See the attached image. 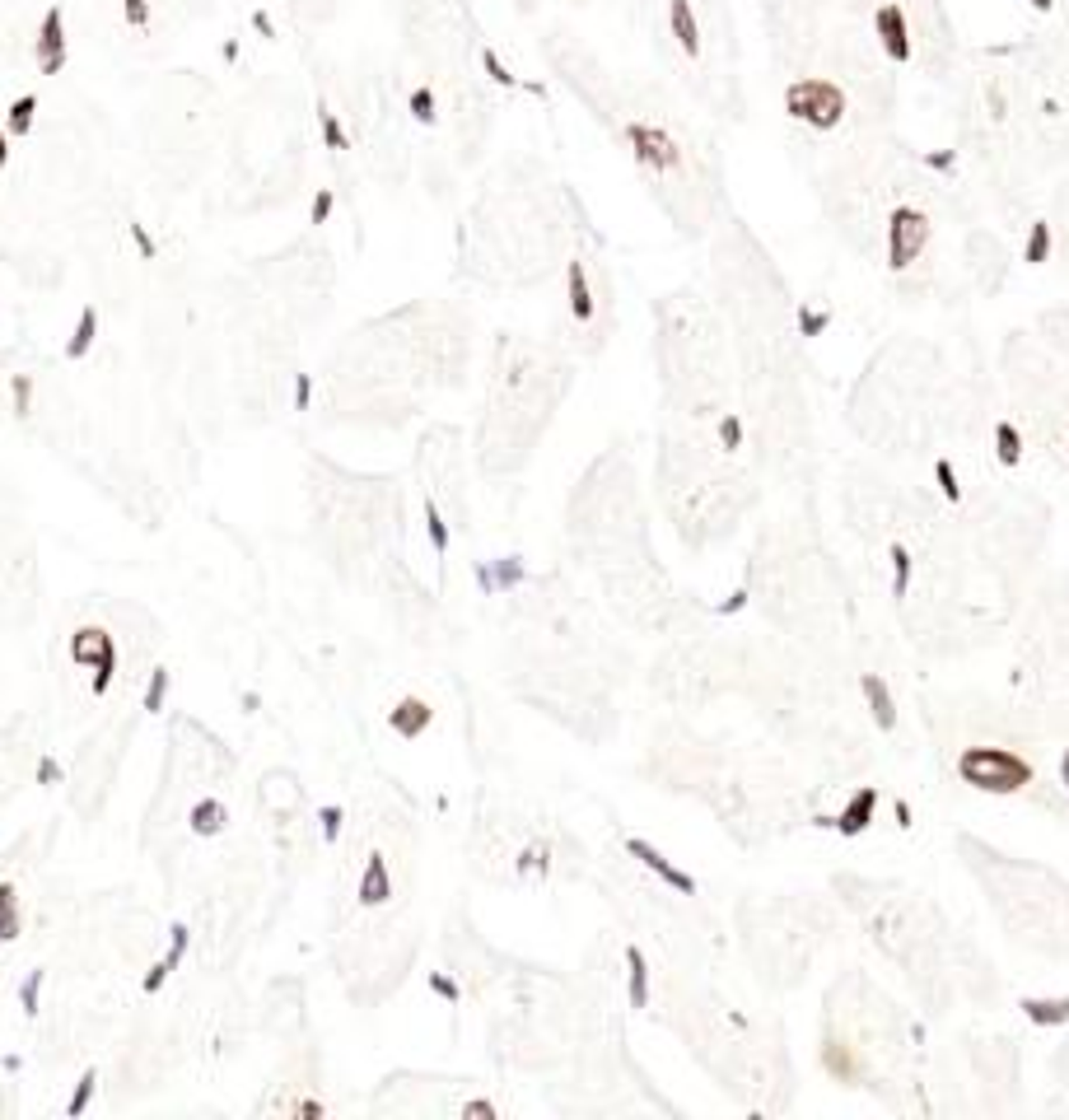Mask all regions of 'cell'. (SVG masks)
<instances>
[{
    "mask_svg": "<svg viewBox=\"0 0 1069 1120\" xmlns=\"http://www.w3.org/2000/svg\"><path fill=\"white\" fill-rule=\"evenodd\" d=\"M1060 784H1064V789H1069V752H1064V756H1060Z\"/></svg>",
    "mask_w": 1069,
    "mask_h": 1120,
    "instance_id": "f5cc1de1",
    "label": "cell"
},
{
    "mask_svg": "<svg viewBox=\"0 0 1069 1120\" xmlns=\"http://www.w3.org/2000/svg\"><path fill=\"white\" fill-rule=\"evenodd\" d=\"M323 840H327V845H337V840H341V808H323Z\"/></svg>",
    "mask_w": 1069,
    "mask_h": 1120,
    "instance_id": "f6af8a7d",
    "label": "cell"
},
{
    "mask_svg": "<svg viewBox=\"0 0 1069 1120\" xmlns=\"http://www.w3.org/2000/svg\"><path fill=\"white\" fill-rule=\"evenodd\" d=\"M1022 453H1027L1022 430H1018L1009 416H1000V420H995V462H1000V467H1018Z\"/></svg>",
    "mask_w": 1069,
    "mask_h": 1120,
    "instance_id": "ffe728a7",
    "label": "cell"
},
{
    "mask_svg": "<svg viewBox=\"0 0 1069 1120\" xmlns=\"http://www.w3.org/2000/svg\"><path fill=\"white\" fill-rule=\"evenodd\" d=\"M482 70H486L491 85H500V89H519V85H524V79H519V75H514V70L500 61V52H495V47H482Z\"/></svg>",
    "mask_w": 1069,
    "mask_h": 1120,
    "instance_id": "f1b7e54d",
    "label": "cell"
},
{
    "mask_svg": "<svg viewBox=\"0 0 1069 1120\" xmlns=\"http://www.w3.org/2000/svg\"><path fill=\"white\" fill-rule=\"evenodd\" d=\"M224 822H229V813H224L220 798H202V804H192V831L196 835H220Z\"/></svg>",
    "mask_w": 1069,
    "mask_h": 1120,
    "instance_id": "603a6c76",
    "label": "cell"
},
{
    "mask_svg": "<svg viewBox=\"0 0 1069 1120\" xmlns=\"http://www.w3.org/2000/svg\"><path fill=\"white\" fill-rule=\"evenodd\" d=\"M131 238H136V248H140V257H154V244H150V233H145L140 224H131Z\"/></svg>",
    "mask_w": 1069,
    "mask_h": 1120,
    "instance_id": "f907efd6",
    "label": "cell"
},
{
    "mask_svg": "<svg viewBox=\"0 0 1069 1120\" xmlns=\"http://www.w3.org/2000/svg\"><path fill=\"white\" fill-rule=\"evenodd\" d=\"M780 108H784L789 122H804L813 131H836L846 122V89L836 85V79L804 75V79H789L784 85Z\"/></svg>",
    "mask_w": 1069,
    "mask_h": 1120,
    "instance_id": "7a4b0ae2",
    "label": "cell"
},
{
    "mask_svg": "<svg viewBox=\"0 0 1069 1120\" xmlns=\"http://www.w3.org/2000/svg\"><path fill=\"white\" fill-rule=\"evenodd\" d=\"M929 215L920 206H892L887 229H883V262L892 275H906L929 248Z\"/></svg>",
    "mask_w": 1069,
    "mask_h": 1120,
    "instance_id": "3957f363",
    "label": "cell"
},
{
    "mask_svg": "<svg viewBox=\"0 0 1069 1120\" xmlns=\"http://www.w3.org/2000/svg\"><path fill=\"white\" fill-rule=\"evenodd\" d=\"M859 696H864V705H868V719H874V729L892 733L901 714H897V696H892V687L883 682V672H864V677H859Z\"/></svg>",
    "mask_w": 1069,
    "mask_h": 1120,
    "instance_id": "30bf717a",
    "label": "cell"
},
{
    "mask_svg": "<svg viewBox=\"0 0 1069 1120\" xmlns=\"http://www.w3.org/2000/svg\"><path fill=\"white\" fill-rule=\"evenodd\" d=\"M290 1111H295V1115H323L327 1106H323V1102H295Z\"/></svg>",
    "mask_w": 1069,
    "mask_h": 1120,
    "instance_id": "816d5d0a",
    "label": "cell"
},
{
    "mask_svg": "<svg viewBox=\"0 0 1069 1120\" xmlns=\"http://www.w3.org/2000/svg\"><path fill=\"white\" fill-rule=\"evenodd\" d=\"M360 906H383L392 901V873H388V859L383 855H369L365 859V873H360V887H355Z\"/></svg>",
    "mask_w": 1069,
    "mask_h": 1120,
    "instance_id": "e0dca14e",
    "label": "cell"
},
{
    "mask_svg": "<svg viewBox=\"0 0 1069 1120\" xmlns=\"http://www.w3.org/2000/svg\"><path fill=\"white\" fill-rule=\"evenodd\" d=\"M668 33H672V43H678V52L687 57V61H696L701 57V19H696V5L691 0H668Z\"/></svg>",
    "mask_w": 1069,
    "mask_h": 1120,
    "instance_id": "7c38bea8",
    "label": "cell"
},
{
    "mask_svg": "<svg viewBox=\"0 0 1069 1120\" xmlns=\"http://www.w3.org/2000/svg\"><path fill=\"white\" fill-rule=\"evenodd\" d=\"M958 780L976 793H995V798H1013L1022 789L1037 784V771L1027 756L1009 752V747H967L958 756Z\"/></svg>",
    "mask_w": 1069,
    "mask_h": 1120,
    "instance_id": "6da1fadb",
    "label": "cell"
},
{
    "mask_svg": "<svg viewBox=\"0 0 1069 1120\" xmlns=\"http://www.w3.org/2000/svg\"><path fill=\"white\" fill-rule=\"evenodd\" d=\"M514 868H519L524 877H528V873H546V868H551V855H546L542 845H533V850L519 855V864H514Z\"/></svg>",
    "mask_w": 1069,
    "mask_h": 1120,
    "instance_id": "74e56055",
    "label": "cell"
},
{
    "mask_svg": "<svg viewBox=\"0 0 1069 1120\" xmlns=\"http://www.w3.org/2000/svg\"><path fill=\"white\" fill-rule=\"evenodd\" d=\"M831 317H836V313H831V308H799V332L804 337H822L826 327H831Z\"/></svg>",
    "mask_w": 1069,
    "mask_h": 1120,
    "instance_id": "d6a6232c",
    "label": "cell"
},
{
    "mask_svg": "<svg viewBox=\"0 0 1069 1120\" xmlns=\"http://www.w3.org/2000/svg\"><path fill=\"white\" fill-rule=\"evenodd\" d=\"M318 127H323L327 150H350V136H346V127H341V117H337L327 103H318Z\"/></svg>",
    "mask_w": 1069,
    "mask_h": 1120,
    "instance_id": "1f68e13d",
    "label": "cell"
},
{
    "mask_svg": "<svg viewBox=\"0 0 1069 1120\" xmlns=\"http://www.w3.org/2000/svg\"><path fill=\"white\" fill-rule=\"evenodd\" d=\"M874 817H878V789L874 784H864L850 804L836 813V817H817V826H831L836 835H846V840H855V835H864L868 826H874Z\"/></svg>",
    "mask_w": 1069,
    "mask_h": 1120,
    "instance_id": "ba28073f",
    "label": "cell"
},
{
    "mask_svg": "<svg viewBox=\"0 0 1069 1120\" xmlns=\"http://www.w3.org/2000/svg\"><path fill=\"white\" fill-rule=\"evenodd\" d=\"M1018 1013L1033 1027H1064L1069 1022V994H1027V999H1018Z\"/></svg>",
    "mask_w": 1069,
    "mask_h": 1120,
    "instance_id": "2e32d148",
    "label": "cell"
},
{
    "mask_svg": "<svg viewBox=\"0 0 1069 1120\" xmlns=\"http://www.w3.org/2000/svg\"><path fill=\"white\" fill-rule=\"evenodd\" d=\"M1051 5H1055V0H1033V10H1042V15H1046Z\"/></svg>",
    "mask_w": 1069,
    "mask_h": 1120,
    "instance_id": "11a10c76",
    "label": "cell"
},
{
    "mask_svg": "<svg viewBox=\"0 0 1069 1120\" xmlns=\"http://www.w3.org/2000/svg\"><path fill=\"white\" fill-rule=\"evenodd\" d=\"M822 1069L836 1078V1084H859V1060H855V1046H846V1042L822 1046Z\"/></svg>",
    "mask_w": 1069,
    "mask_h": 1120,
    "instance_id": "d6986e66",
    "label": "cell"
},
{
    "mask_svg": "<svg viewBox=\"0 0 1069 1120\" xmlns=\"http://www.w3.org/2000/svg\"><path fill=\"white\" fill-rule=\"evenodd\" d=\"M425 537H430L434 555H449L453 533H449V524H444V513H440V504H434V500H425Z\"/></svg>",
    "mask_w": 1069,
    "mask_h": 1120,
    "instance_id": "cb8c5ba5",
    "label": "cell"
},
{
    "mask_svg": "<svg viewBox=\"0 0 1069 1120\" xmlns=\"http://www.w3.org/2000/svg\"><path fill=\"white\" fill-rule=\"evenodd\" d=\"M164 696H169V672L154 668L150 687H145V710H164Z\"/></svg>",
    "mask_w": 1069,
    "mask_h": 1120,
    "instance_id": "d590c367",
    "label": "cell"
},
{
    "mask_svg": "<svg viewBox=\"0 0 1069 1120\" xmlns=\"http://www.w3.org/2000/svg\"><path fill=\"white\" fill-rule=\"evenodd\" d=\"M1022 262L1027 266L1051 262V224H1033V233H1027V244H1022Z\"/></svg>",
    "mask_w": 1069,
    "mask_h": 1120,
    "instance_id": "83f0119b",
    "label": "cell"
},
{
    "mask_svg": "<svg viewBox=\"0 0 1069 1120\" xmlns=\"http://www.w3.org/2000/svg\"><path fill=\"white\" fill-rule=\"evenodd\" d=\"M528 579V565L519 555H500V560H486V565H477V584H482V593H504V588H519Z\"/></svg>",
    "mask_w": 1069,
    "mask_h": 1120,
    "instance_id": "9a60e30c",
    "label": "cell"
},
{
    "mask_svg": "<svg viewBox=\"0 0 1069 1120\" xmlns=\"http://www.w3.org/2000/svg\"><path fill=\"white\" fill-rule=\"evenodd\" d=\"M430 724H434V705L420 700V696H407V700H398V705L388 710V729L398 733V738H407V742H416Z\"/></svg>",
    "mask_w": 1069,
    "mask_h": 1120,
    "instance_id": "4fadbf2b",
    "label": "cell"
},
{
    "mask_svg": "<svg viewBox=\"0 0 1069 1120\" xmlns=\"http://www.w3.org/2000/svg\"><path fill=\"white\" fill-rule=\"evenodd\" d=\"M626 1004L636 1009V1013H645L649 1009V999H654V976H649V957H645V948L640 943H626Z\"/></svg>",
    "mask_w": 1069,
    "mask_h": 1120,
    "instance_id": "8fae6325",
    "label": "cell"
},
{
    "mask_svg": "<svg viewBox=\"0 0 1069 1120\" xmlns=\"http://www.w3.org/2000/svg\"><path fill=\"white\" fill-rule=\"evenodd\" d=\"M874 33H878V47H883V57H887V61L906 66L910 57H916V43H910V24H906V15H901L897 0L878 5V15H874Z\"/></svg>",
    "mask_w": 1069,
    "mask_h": 1120,
    "instance_id": "52a82bcc",
    "label": "cell"
},
{
    "mask_svg": "<svg viewBox=\"0 0 1069 1120\" xmlns=\"http://www.w3.org/2000/svg\"><path fill=\"white\" fill-rule=\"evenodd\" d=\"M892 817H897V826H901V831L916 826V813H910V798H892Z\"/></svg>",
    "mask_w": 1069,
    "mask_h": 1120,
    "instance_id": "bcb514c9",
    "label": "cell"
},
{
    "mask_svg": "<svg viewBox=\"0 0 1069 1120\" xmlns=\"http://www.w3.org/2000/svg\"><path fill=\"white\" fill-rule=\"evenodd\" d=\"M5 159H10V140H5V131H0V169H5Z\"/></svg>",
    "mask_w": 1069,
    "mask_h": 1120,
    "instance_id": "db71d44e",
    "label": "cell"
},
{
    "mask_svg": "<svg viewBox=\"0 0 1069 1120\" xmlns=\"http://www.w3.org/2000/svg\"><path fill=\"white\" fill-rule=\"evenodd\" d=\"M430 990L440 994V999H449V1004H458V994H462V990H458V980H449V976H440V971L430 976Z\"/></svg>",
    "mask_w": 1069,
    "mask_h": 1120,
    "instance_id": "ee69618b",
    "label": "cell"
},
{
    "mask_svg": "<svg viewBox=\"0 0 1069 1120\" xmlns=\"http://www.w3.org/2000/svg\"><path fill=\"white\" fill-rule=\"evenodd\" d=\"M37 780H43V784H61V766L52 762V756H43V762H37Z\"/></svg>",
    "mask_w": 1069,
    "mask_h": 1120,
    "instance_id": "7dc6e473",
    "label": "cell"
},
{
    "mask_svg": "<svg viewBox=\"0 0 1069 1120\" xmlns=\"http://www.w3.org/2000/svg\"><path fill=\"white\" fill-rule=\"evenodd\" d=\"M626 855L630 859H636L645 873H654L659 877V883L663 887H672V892H678V897H696V877L687 873V868H678V864H672L659 845H654V840H645V835H626Z\"/></svg>",
    "mask_w": 1069,
    "mask_h": 1120,
    "instance_id": "8992f818",
    "label": "cell"
},
{
    "mask_svg": "<svg viewBox=\"0 0 1069 1120\" xmlns=\"http://www.w3.org/2000/svg\"><path fill=\"white\" fill-rule=\"evenodd\" d=\"M742 607H747V593H742V588H738V593H729L724 603H715V612H720V617H729V612H742Z\"/></svg>",
    "mask_w": 1069,
    "mask_h": 1120,
    "instance_id": "c3c4849f",
    "label": "cell"
},
{
    "mask_svg": "<svg viewBox=\"0 0 1069 1120\" xmlns=\"http://www.w3.org/2000/svg\"><path fill=\"white\" fill-rule=\"evenodd\" d=\"M94 337H99V308H94V304H85V308H80V323H75V332H70V341H66V359H80V355H89Z\"/></svg>",
    "mask_w": 1069,
    "mask_h": 1120,
    "instance_id": "7402d4cb",
    "label": "cell"
},
{
    "mask_svg": "<svg viewBox=\"0 0 1069 1120\" xmlns=\"http://www.w3.org/2000/svg\"><path fill=\"white\" fill-rule=\"evenodd\" d=\"M313 402V374H295V411H308Z\"/></svg>",
    "mask_w": 1069,
    "mask_h": 1120,
    "instance_id": "7bdbcfd3",
    "label": "cell"
},
{
    "mask_svg": "<svg viewBox=\"0 0 1069 1120\" xmlns=\"http://www.w3.org/2000/svg\"><path fill=\"white\" fill-rule=\"evenodd\" d=\"M566 290H570V317L579 327H588L593 323V313H598V299H593V285H588V266H584V257H570V266H566Z\"/></svg>",
    "mask_w": 1069,
    "mask_h": 1120,
    "instance_id": "5bb4252c",
    "label": "cell"
},
{
    "mask_svg": "<svg viewBox=\"0 0 1069 1120\" xmlns=\"http://www.w3.org/2000/svg\"><path fill=\"white\" fill-rule=\"evenodd\" d=\"M187 943H192V929H187V925H173V943H169V952H164V962H154V967H150L145 990H160V985L173 976V967L187 957Z\"/></svg>",
    "mask_w": 1069,
    "mask_h": 1120,
    "instance_id": "44dd1931",
    "label": "cell"
},
{
    "mask_svg": "<svg viewBox=\"0 0 1069 1120\" xmlns=\"http://www.w3.org/2000/svg\"><path fill=\"white\" fill-rule=\"evenodd\" d=\"M887 570H892V603H906L910 584H916V555H910L906 542L887 546Z\"/></svg>",
    "mask_w": 1069,
    "mask_h": 1120,
    "instance_id": "ac0fdd59",
    "label": "cell"
},
{
    "mask_svg": "<svg viewBox=\"0 0 1069 1120\" xmlns=\"http://www.w3.org/2000/svg\"><path fill=\"white\" fill-rule=\"evenodd\" d=\"M37 990H43V971H28V980L19 985V1004H24L28 1018L37 1013Z\"/></svg>",
    "mask_w": 1069,
    "mask_h": 1120,
    "instance_id": "f35d334b",
    "label": "cell"
},
{
    "mask_svg": "<svg viewBox=\"0 0 1069 1120\" xmlns=\"http://www.w3.org/2000/svg\"><path fill=\"white\" fill-rule=\"evenodd\" d=\"M742 434H747V430H742V416H738V411H724V416L715 420V439H720L724 453H738V449H742Z\"/></svg>",
    "mask_w": 1069,
    "mask_h": 1120,
    "instance_id": "f546056e",
    "label": "cell"
},
{
    "mask_svg": "<svg viewBox=\"0 0 1069 1120\" xmlns=\"http://www.w3.org/2000/svg\"><path fill=\"white\" fill-rule=\"evenodd\" d=\"M94 1084H99V1073L89 1069L85 1078H80V1084H75V1093H70V1102H66V1115H80L89 1102H94Z\"/></svg>",
    "mask_w": 1069,
    "mask_h": 1120,
    "instance_id": "836d02e7",
    "label": "cell"
},
{
    "mask_svg": "<svg viewBox=\"0 0 1069 1120\" xmlns=\"http://www.w3.org/2000/svg\"><path fill=\"white\" fill-rule=\"evenodd\" d=\"M70 654H75V663H89L94 668V696H103L112 687V672H117V645H112V635L99 630V626L75 630Z\"/></svg>",
    "mask_w": 1069,
    "mask_h": 1120,
    "instance_id": "5b68a950",
    "label": "cell"
},
{
    "mask_svg": "<svg viewBox=\"0 0 1069 1120\" xmlns=\"http://www.w3.org/2000/svg\"><path fill=\"white\" fill-rule=\"evenodd\" d=\"M1064 449H1069V444H1064Z\"/></svg>",
    "mask_w": 1069,
    "mask_h": 1120,
    "instance_id": "9f6ffc18",
    "label": "cell"
},
{
    "mask_svg": "<svg viewBox=\"0 0 1069 1120\" xmlns=\"http://www.w3.org/2000/svg\"><path fill=\"white\" fill-rule=\"evenodd\" d=\"M122 15L131 28H145L150 24V0H122Z\"/></svg>",
    "mask_w": 1069,
    "mask_h": 1120,
    "instance_id": "60d3db41",
    "label": "cell"
},
{
    "mask_svg": "<svg viewBox=\"0 0 1069 1120\" xmlns=\"http://www.w3.org/2000/svg\"><path fill=\"white\" fill-rule=\"evenodd\" d=\"M407 108H411V117H416L420 127H434V122H440V108H434V89H430V85H416L411 99H407Z\"/></svg>",
    "mask_w": 1069,
    "mask_h": 1120,
    "instance_id": "4dcf8cb0",
    "label": "cell"
},
{
    "mask_svg": "<svg viewBox=\"0 0 1069 1120\" xmlns=\"http://www.w3.org/2000/svg\"><path fill=\"white\" fill-rule=\"evenodd\" d=\"M458 1115H462V1120H495V1115H500V1106H495V1102H486V1097H477V1102H462V1106H458Z\"/></svg>",
    "mask_w": 1069,
    "mask_h": 1120,
    "instance_id": "ab89813d",
    "label": "cell"
},
{
    "mask_svg": "<svg viewBox=\"0 0 1069 1120\" xmlns=\"http://www.w3.org/2000/svg\"><path fill=\"white\" fill-rule=\"evenodd\" d=\"M33 52H37V66H43V75H57V70L66 66V15H61L57 5L43 15V28H37Z\"/></svg>",
    "mask_w": 1069,
    "mask_h": 1120,
    "instance_id": "9c48e42d",
    "label": "cell"
},
{
    "mask_svg": "<svg viewBox=\"0 0 1069 1120\" xmlns=\"http://www.w3.org/2000/svg\"><path fill=\"white\" fill-rule=\"evenodd\" d=\"M253 28H257L262 37H275V24H271V15H266V10H253Z\"/></svg>",
    "mask_w": 1069,
    "mask_h": 1120,
    "instance_id": "681fc988",
    "label": "cell"
},
{
    "mask_svg": "<svg viewBox=\"0 0 1069 1120\" xmlns=\"http://www.w3.org/2000/svg\"><path fill=\"white\" fill-rule=\"evenodd\" d=\"M934 486H939V495H943L948 504L962 500V476H958L953 458H934Z\"/></svg>",
    "mask_w": 1069,
    "mask_h": 1120,
    "instance_id": "4316f807",
    "label": "cell"
},
{
    "mask_svg": "<svg viewBox=\"0 0 1069 1120\" xmlns=\"http://www.w3.org/2000/svg\"><path fill=\"white\" fill-rule=\"evenodd\" d=\"M925 164H929L934 173H953V169H958V154H953V150H929Z\"/></svg>",
    "mask_w": 1069,
    "mask_h": 1120,
    "instance_id": "b9f144b4",
    "label": "cell"
},
{
    "mask_svg": "<svg viewBox=\"0 0 1069 1120\" xmlns=\"http://www.w3.org/2000/svg\"><path fill=\"white\" fill-rule=\"evenodd\" d=\"M19 939V897L10 883H0V943Z\"/></svg>",
    "mask_w": 1069,
    "mask_h": 1120,
    "instance_id": "d4e9b609",
    "label": "cell"
},
{
    "mask_svg": "<svg viewBox=\"0 0 1069 1120\" xmlns=\"http://www.w3.org/2000/svg\"><path fill=\"white\" fill-rule=\"evenodd\" d=\"M332 206H337V192H332V187H323L318 196H313V206H308V224H327Z\"/></svg>",
    "mask_w": 1069,
    "mask_h": 1120,
    "instance_id": "8d00e7d4",
    "label": "cell"
},
{
    "mask_svg": "<svg viewBox=\"0 0 1069 1120\" xmlns=\"http://www.w3.org/2000/svg\"><path fill=\"white\" fill-rule=\"evenodd\" d=\"M10 392H15V416H28L33 411V379L28 374H15L10 379Z\"/></svg>",
    "mask_w": 1069,
    "mask_h": 1120,
    "instance_id": "e575fe53",
    "label": "cell"
},
{
    "mask_svg": "<svg viewBox=\"0 0 1069 1120\" xmlns=\"http://www.w3.org/2000/svg\"><path fill=\"white\" fill-rule=\"evenodd\" d=\"M33 117H37V94H24L10 103V117H5V136H28L33 131Z\"/></svg>",
    "mask_w": 1069,
    "mask_h": 1120,
    "instance_id": "484cf974",
    "label": "cell"
},
{
    "mask_svg": "<svg viewBox=\"0 0 1069 1120\" xmlns=\"http://www.w3.org/2000/svg\"><path fill=\"white\" fill-rule=\"evenodd\" d=\"M621 145L630 150V159L645 169V173H672L682 164V150L659 122H626L621 127Z\"/></svg>",
    "mask_w": 1069,
    "mask_h": 1120,
    "instance_id": "277c9868",
    "label": "cell"
}]
</instances>
